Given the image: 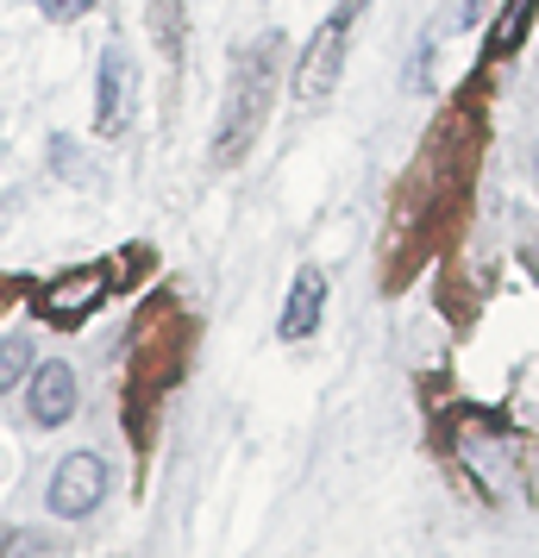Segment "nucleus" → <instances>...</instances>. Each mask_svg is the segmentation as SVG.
<instances>
[{
  "label": "nucleus",
  "instance_id": "f257e3e1",
  "mask_svg": "<svg viewBox=\"0 0 539 558\" xmlns=\"http://www.w3.org/2000/svg\"><path fill=\"white\" fill-rule=\"evenodd\" d=\"M270 95H277V32L257 38L252 51L238 57L226 88V113H220V138H213V163H238L252 151V138L270 120Z\"/></svg>",
  "mask_w": 539,
  "mask_h": 558
},
{
  "label": "nucleus",
  "instance_id": "ddd939ff",
  "mask_svg": "<svg viewBox=\"0 0 539 558\" xmlns=\"http://www.w3.org/2000/svg\"><path fill=\"white\" fill-rule=\"evenodd\" d=\"M527 264H534V270H539V239H534V245H527Z\"/></svg>",
  "mask_w": 539,
  "mask_h": 558
},
{
  "label": "nucleus",
  "instance_id": "4468645a",
  "mask_svg": "<svg viewBox=\"0 0 539 558\" xmlns=\"http://www.w3.org/2000/svg\"><path fill=\"white\" fill-rule=\"evenodd\" d=\"M534 177H539V145H534Z\"/></svg>",
  "mask_w": 539,
  "mask_h": 558
},
{
  "label": "nucleus",
  "instance_id": "6e6552de",
  "mask_svg": "<svg viewBox=\"0 0 539 558\" xmlns=\"http://www.w3.org/2000/svg\"><path fill=\"white\" fill-rule=\"evenodd\" d=\"M534 13H539V0H502V20H495V32H489V63L495 57H509L520 38H527V26H534Z\"/></svg>",
  "mask_w": 539,
  "mask_h": 558
},
{
  "label": "nucleus",
  "instance_id": "f8f14e48",
  "mask_svg": "<svg viewBox=\"0 0 539 558\" xmlns=\"http://www.w3.org/2000/svg\"><path fill=\"white\" fill-rule=\"evenodd\" d=\"M7 558H51V546H45V539H32V533H26V539H13V553H7Z\"/></svg>",
  "mask_w": 539,
  "mask_h": 558
},
{
  "label": "nucleus",
  "instance_id": "9b49d317",
  "mask_svg": "<svg viewBox=\"0 0 539 558\" xmlns=\"http://www.w3.org/2000/svg\"><path fill=\"white\" fill-rule=\"evenodd\" d=\"M88 7H95V0H38L45 20H88Z\"/></svg>",
  "mask_w": 539,
  "mask_h": 558
},
{
  "label": "nucleus",
  "instance_id": "f03ea898",
  "mask_svg": "<svg viewBox=\"0 0 539 558\" xmlns=\"http://www.w3.org/2000/svg\"><path fill=\"white\" fill-rule=\"evenodd\" d=\"M370 7V0H339L333 13H327V26L314 32L308 57H302V70H295V101L314 107L333 95L339 70H345V45H352V26H358V13Z\"/></svg>",
  "mask_w": 539,
  "mask_h": 558
},
{
  "label": "nucleus",
  "instance_id": "423d86ee",
  "mask_svg": "<svg viewBox=\"0 0 539 558\" xmlns=\"http://www.w3.org/2000/svg\"><path fill=\"white\" fill-rule=\"evenodd\" d=\"M132 120V63L120 45H107L101 51V95H95V132L101 138H120Z\"/></svg>",
  "mask_w": 539,
  "mask_h": 558
},
{
  "label": "nucleus",
  "instance_id": "0eeeda50",
  "mask_svg": "<svg viewBox=\"0 0 539 558\" xmlns=\"http://www.w3.org/2000/svg\"><path fill=\"white\" fill-rule=\"evenodd\" d=\"M327 314V277L320 270H302L295 289H289V307H283V339H308Z\"/></svg>",
  "mask_w": 539,
  "mask_h": 558
},
{
  "label": "nucleus",
  "instance_id": "1a4fd4ad",
  "mask_svg": "<svg viewBox=\"0 0 539 558\" xmlns=\"http://www.w3.org/2000/svg\"><path fill=\"white\" fill-rule=\"evenodd\" d=\"M26 364H32V339L26 332H7V339H0V396L26 377Z\"/></svg>",
  "mask_w": 539,
  "mask_h": 558
},
{
  "label": "nucleus",
  "instance_id": "9d476101",
  "mask_svg": "<svg viewBox=\"0 0 539 558\" xmlns=\"http://www.w3.org/2000/svg\"><path fill=\"white\" fill-rule=\"evenodd\" d=\"M151 32L170 57H182V0H151Z\"/></svg>",
  "mask_w": 539,
  "mask_h": 558
},
{
  "label": "nucleus",
  "instance_id": "7ed1b4c3",
  "mask_svg": "<svg viewBox=\"0 0 539 558\" xmlns=\"http://www.w3.org/2000/svg\"><path fill=\"white\" fill-rule=\"evenodd\" d=\"M107 496V464L95 452H76L63 458L51 471V489H45V502H51L57 521H82V514H95Z\"/></svg>",
  "mask_w": 539,
  "mask_h": 558
},
{
  "label": "nucleus",
  "instance_id": "39448f33",
  "mask_svg": "<svg viewBox=\"0 0 539 558\" xmlns=\"http://www.w3.org/2000/svg\"><path fill=\"white\" fill-rule=\"evenodd\" d=\"M76 371L63 364V357H51V364H38L26 383V408H32V427H63L70 414H76Z\"/></svg>",
  "mask_w": 539,
  "mask_h": 558
},
{
  "label": "nucleus",
  "instance_id": "20e7f679",
  "mask_svg": "<svg viewBox=\"0 0 539 558\" xmlns=\"http://www.w3.org/2000/svg\"><path fill=\"white\" fill-rule=\"evenodd\" d=\"M107 295V270L95 264V270H70V277H57L38 289V320L45 327H76V320H88L95 314V302Z\"/></svg>",
  "mask_w": 539,
  "mask_h": 558
}]
</instances>
